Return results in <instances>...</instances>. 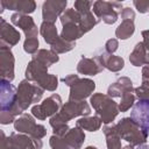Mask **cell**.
Returning <instances> with one entry per match:
<instances>
[{"label": "cell", "mask_w": 149, "mask_h": 149, "mask_svg": "<svg viewBox=\"0 0 149 149\" xmlns=\"http://www.w3.org/2000/svg\"><path fill=\"white\" fill-rule=\"evenodd\" d=\"M135 93L140 100H149V87L148 86L142 84L140 87L135 88Z\"/></svg>", "instance_id": "32"}, {"label": "cell", "mask_w": 149, "mask_h": 149, "mask_svg": "<svg viewBox=\"0 0 149 149\" xmlns=\"http://www.w3.org/2000/svg\"><path fill=\"white\" fill-rule=\"evenodd\" d=\"M123 149H133V146H132V144H130V146L128 144V146H126V147H125Z\"/></svg>", "instance_id": "39"}, {"label": "cell", "mask_w": 149, "mask_h": 149, "mask_svg": "<svg viewBox=\"0 0 149 149\" xmlns=\"http://www.w3.org/2000/svg\"><path fill=\"white\" fill-rule=\"evenodd\" d=\"M142 81H143V85L149 87V65L144 66L142 70Z\"/></svg>", "instance_id": "36"}, {"label": "cell", "mask_w": 149, "mask_h": 149, "mask_svg": "<svg viewBox=\"0 0 149 149\" xmlns=\"http://www.w3.org/2000/svg\"><path fill=\"white\" fill-rule=\"evenodd\" d=\"M85 149H97L95 147H87V148H85Z\"/></svg>", "instance_id": "40"}, {"label": "cell", "mask_w": 149, "mask_h": 149, "mask_svg": "<svg viewBox=\"0 0 149 149\" xmlns=\"http://www.w3.org/2000/svg\"><path fill=\"white\" fill-rule=\"evenodd\" d=\"M41 34L42 36L44 37V41L50 44V45H54L57 41H58V35H57V29H56V26L51 22H44L41 24Z\"/></svg>", "instance_id": "19"}, {"label": "cell", "mask_w": 149, "mask_h": 149, "mask_svg": "<svg viewBox=\"0 0 149 149\" xmlns=\"http://www.w3.org/2000/svg\"><path fill=\"white\" fill-rule=\"evenodd\" d=\"M122 8L121 2H108V1H95L93 3V13L101 19L105 23L112 24L118 20V13Z\"/></svg>", "instance_id": "9"}, {"label": "cell", "mask_w": 149, "mask_h": 149, "mask_svg": "<svg viewBox=\"0 0 149 149\" xmlns=\"http://www.w3.org/2000/svg\"><path fill=\"white\" fill-rule=\"evenodd\" d=\"M133 91V83L127 77L119 78L114 84L108 87V97H122L126 93H132Z\"/></svg>", "instance_id": "16"}, {"label": "cell", "mask_w": 149, "mask_h": 149, "mask_svg": "<svg viewBox=\"0 0 149 149\" xmlns=\"http://www.w3.org/2000/svg\"><path fill=\"white\" fill-rule=\"evenodd\" d=\"M102 66L97 62L95 58H87L83 57L81 61L77 65V71L81 74H88V76H94L99 72L102 71Z\"/></svg>", "instance_id": "18"}, {"label": "cell", "mask_w": 149, "mask_h": 149, "mask_svg": "<svg viewBox=\"0 0 149 149\" xmlns=\"http://www.w3.org/2000/svg\"><path fill=\"white\" fill-rule=\"evenodd\" d=\"M76 43L74 42H69V41H65L63 38H58V41L51 45V50L55 51L56 54H63V52H68L70 50H72L74 48Z\"/></svg>", "instance_id": "28"}, {"label": "cell", "mask_w": 149, "mask_h": 149, "mask_svg": "<svg viewBox=\"0 0 149 149\" xmlns=\"http://www.w3.org/2000/svg\"><path fill=\"white\" fill-rule=\"evenodd\" d=\"M3 7L10 10H16L20 14L33 13L36 8L35 1L31 0H10V1H0Z\"/></svg>", "instance_id": "17"}, {"label": "cell", "mask_w": 149, "mask_h": 149, "mask_svg": "<svg viewBox=\"0 0 149 149\" xmlns=\"http://www.w3.org/2000/svg\"><path fill=\"white\" fill-rule=\"evenodd\" d=\"M116 132L119 136L127 142H129L132 146H141L147 141L148 134L144 132L136 122L132 120V118H125L120 120L118 125H115Z\"/></svg>", "instance_id": "3"}, {"label": "cell", "mask_w": 149, "mask_h": 149, "mask_svg": "<svg viewBox=\"0 0 149 149\" xmlns=\"http://www.w3.org/2000/svg\"><path fill=\"white\" fill-rule=\"evenodd\" d=\"M63 83L70 86V99L69 100H84L94 90L95 83L91 79L79 78L77 74H70L62 79Z\"/></svg>", "instance_id": "5"}, {"label": "cell", "mask_w": 149, "mask_h": 149, "mask_svg": "<svg viewBox=\"0 0 149 149\" xmlns=\"http://www.w3.org/2000/svg\"><path fill=\"white\" fill-rule=\"evenodd\" d=\"M91 6H93V2H91V1H83V0H81V1H76V2H74V9H76L79 14L90 12Z\"/></svg>", "instance_id": "31"}, {"label": "cell", "mask_w": 149, "mask_h": 149, "mask_svg": "<svg viewBox=\"0 0 149 149\" xmlns=\"http://www.w3.org/2000/svg\"><path fill=\"white\" fill-rule=\"evenodd\" d=\"M90 113H91L90 106L84 100H80V101L69 100L65 104V106L62 107L61 112L57 113L56 115H54L50 119V125L55 129V128H57L59 126L66 125L68 121H70L71 119L76 118V116H79V115H88Z\"/></svg>", "instance_id": "2"}, {"label": "cell", "mask_w": 149, "mask_h": 149, "mask_svg": "<svg viewBox=\"0 0 149 149\" xmlns=\"http://www.w3.org/2000/svg\"><path fill=\"white\" fill-rule=\"evenodd\" d=\"M85 135L79 127L70 129L64 136L52 135L50 137V146L52 149H80Z\"/></svg>", "instance_id": "7"}, {"label": "cell", "mask_w": 149, "mask_h": 149, "mask_svg": "<svg viewBox=\"0 0 149 149\" xmlns=\"http://www.w3.org/2000/svg\"><path fill=\"white\" fill-rule=\"evenodd\" d=\"M10 21H12L13 24L17 26L19 28H21L24 31L27 38L37 36V27H36V24L34 23V20L30 16L23 15V14H20V13H15L10 16Z\"/></svg>", "instance_id": "13"}, {"label": "cell", "mask_w": 149, "mask_h": 149, "mask_svg": "<svg viewBox=\"0 0 149 149\" xmlns=\"http://www.w3.org/2000/svg\"><path fill=\"white\" fill-rule=\"evenodd\" d=\"M0 73L1 79L12 81L14 79V56L9 47H0Z\"/></svg>", "instance_id": "11"}, {"label": "cell", "mask_w": 149, "mask_h": 149, "mask_svg": "<svg viewBox=\"0 0 149 149\" xmlns=\"http://www.w3.org/2000/svg\"><path fill=\"white\" fill-rule=\"evenodd\" d=\"M0 37L1 44L10 48L20 41V33L5 19H0Z\"/></svg>", "instance_id": "14"}, {"label": "cell", "mask_w": 149, "mask_h": 149, "mask_svg": "<svg viewBox=\"0 0 149 149\" xmlns=\"http://www.w3.org/2000/svg\"><path fill=\"white\" fill-rule=\"evenodd\" d=\"M62 106V99L58 94H52L47 98L41 105H36L31 108V113L40 120L47 119V116H51L58 112Z\"/></svg>", "instance_id": "10"}, {"label": "cell", "mask_w": 149, "mask_h": 149, "mask_svg": "<svg viewBox=\"0 0 149 149\" xmlns=\"http://www.w3.org/2000/svg\"><path fill=\"white\" fill-rule=\"evenodd\" d=\"M130 118L144 132L149 133V100H139L133 107Z\"/></svg>", "instance_id": "12"}, {"label": "cell", "mask_w": 149, "mask_h": 149, "mask_svg": "<svg viewBox=\"0 0 149 149\" xmlns=\"http://www.w3.org/2000/svg\"><path fill=\"white\" fill-rule=\"evenodd\" d=\"M65 7L66 1H45L42 6V16L44 22L54 23Z\"/></svg>", "instance_id": "15"}, {"label": "cell", "mask_w": 149, "mask_h": 149, "mask_svg": "<svg viewBox=\"0 0 149 149\" xmlns=\"http://www.w3.org/2000/svg\"><path fill=\"white\" fill-rule=\"evenodd\" d=\"M133 3L140 13H147L149 10V1L148 0H134Z\"/></svg>", "instance_id": "33"}, {"label": "cell", "mask_w": 149, "mask_h": 149, "mask_svg": "<svg viewBox=\"0 0 149 149\" xmlns=\"http://www.w3.org/2000/svg\"><path fill=\"white\" fill-rule=\"evenodd\" d=\"M146 57H147V50L143 45V42H139L134 50L132 51L129 56V61L134 66H140L146 64Z\"/></svg>", "instance_id": "21"}, {"label": "cell", "mask_w": 149, "mask_h": 149, "mask_svg": "<svg viewBox=\"0 0 149 149\" xmlns=\"http://www.w3.org/2000/svg\"><path fill=\"white\" fill-rule=\"evenodd\" d=\"M0 87H1L0 122L2 125H8V123L15 121V116L21 114L22 111L17 105V93L15 91V87L10 84V81L6 80V79H1Z\"/></svg>", "instance_id": "1"}, {"label": "cell", "mask_w": 149, "mask_h": 149, "mask_svg": "<svg viewBox=\"0 0 149 149\" xmlns=\"http://www.w3.org/2000/svg\"><path fill=\"white\" fill-rule=\"evenodd\" d=\"M81 35H83V31L80 30L79 26L72 23V24L64 26V28L62 30V34H61V38H63L65 41H69V42H74V40L79 38Z\"/></svg>", "instance_id": "24"}, {"label": "cell", "mask_w": 149, "mask_h": 149, "mask_svg": "<svg viewBox=\"0 0 149 149\" xmlns=\"http://www.w3.org/2000/svg\"><path fill=\"white\" fill-rule=\"evenodd\" d=\"M118 47H119L118 41H116L115 38H111V40H108V41L106 42V44H105V51H106L107 54L112 55V54L118 49Z\"/></svg>", "instance_id": "34"}, {"label": "cell", "mask_w": 149, "mask_h": 149, "mask_svg": "<svg viewBox=\"0 0 149 149\" xmlns=\"http://www.w3.org/2000/svg\"><path fill=\"white\" fill-rule=\"evenodd\" d=\"M142 36H143V45H144L146 50L149 52V29L148 30H143L142 31Z\"/></svg>", "instance_id": "37"}, {"label": "cell", "mask_w": 149, "mask_h": 149, "mask_svg": "<svg viewBox=\"0 0 149 149\" xmlns=\"http://www.w3.org/2000/svg\"><path fill=\"white\" fill-rule=\"evenodd\" d=\"M61 22L63 26H66V24H78L79 26V22H80V14L73 9V8H70V9H66L62 15H61Z\"/></svg>", "instance_id": "27"}, {"label": "cell", "mask_w": 149, "mask_h": 149, "mask_svg": "<svg viewBox=\"0 0 149 149\" xmlns=\"http://www.w3.org/2000/svg\"><path fill=\"white\" fill-rule=\"evenodd\" d=\"M17 105L23 112L33 102L40 101L43 94V88L38 85H34L30 80H22L17 87Z\"/></svg>", "instance_id": "6"}, {"label": "cell", "mask_w": 149, "mask_h": 149, "mask_svg": "<svg viewBox=\"0 0 149 149\" xmlns=\"http://www.w3.org/2000/svg\"><path fill=\"white\" fill-rule=\"evenodd\" d=\"M98 19H95L93 16V14L91 12L87 13H83L80 14V22H79V28L83 31V34L90 31L97 23H98Z\"/></svg>", "instance_id": "25"}, {"label": "cell", "mask_w": 149, "mask_h": 149, "mask_svg": "<svg viewBox=\"0 0 149 149\" xmlns=\"http://www.w3.org/2000/svg\"><path fill=\"white\" fill-rule=\"evenodd\" d=\"M134 100H135V95L133 93H126V94H123L121 97V102L119 104V111L120 112L128 111L133 106Z\"/></svg>", "instance_id": "29"}, {"label": "cell", "mask_w": 149, "mask_h": 149, "mask_svg": "<svg viewBox=\"0 0 149 149\" xmlns=\"http://www.w3.org/2000/svg\"><path fill=\"white\" fill-rule=\"evenodd\" d=\"M104 133L107 139L108 149H121V137L119 136L115 126H106L104 128Z\"/></svg>", "instance_id": "20"}, {"label": "cell", "mask_w": 149, "mask_h": 149, "mask_svg": "<svg viewBox=\"0 0 149 149\" xmlns=\"http://www.w3.org/2000/svg\"><path fill=\"white\" fill-rule=\"evenodd\" d=\"M33 59L40 62L41 64L45 65L47 68H49L51 64L58 62V56L55 51L52 50H45V49H41L38 50V52L33 56Z\"/></svg>", "instance_id": "22"}, {"label": "cell", "mask_w": 149, "mask_h": 149, "mask_svg": "<svg viewBox=\"0 0 149 149\" xmlns=\"http://www.w3.org/2000/svg\"><path fill=\"white\" fill-rule=\"evenodd\" d=\"M37 48H38V40H37V37L26 38L24 44H23V49H24L26 52H28V54H35L37 51Z\"/></svg>", "instance_id": "30"}, {"label": "cell", "mask_w": 149, "mask_h": 149, "mask_svg": "<svg viewBox=\"0 0 149 149\" xmlns=\"http://www.w3.org/2000/svg\"><path fill=\"white\" fill-rule=\"evenodd\" d=\"M14 128L17 132L28 134L34 140H41L47 134L44 126L36 125L35 120L29 114H26V113L21 114V116L14 121Z\"/></svg>", "instance_id": "8"}, {"label": "cell", "mask_w": 149, "mask_h": 149, "mask_svg": "<svg viewBox=\"0 0 149 149\" xmlns=\"http://www.w3.org/2000/svg\"><path fill=\"white\" fill-rule=\"evenodd\" d=\"M121 17H122V21H134V17H135V13L133 9H130L129 7H126L122 9L121 12Z\"/></svg>", "instance_id": "35"}, {"label": "cell", "mask_w": 149, "mask_h": 149, "mask_svg": "<svg viewBox=\"0 0 149 149\" xmlns=\"http://www.w3.org/2000/svg\"><path fill=\"white\" fill-rule=\"evenodd\" d=\"M137 149H149V147H148V146H146V144H141V146H139V147H137Z\"/></svg>", "instance_id": "38"}, {"label": "cell", "mask_w": 149, "mask_h": 149, "mask_svg": "<svg viewBox=\"0 0 149 149\" xmlns=\"http://www.w3.org/2000/svg\"><path fill=\"white\" fill-rule=\"evenodd\" d=\"M134 30H135V27H134L133 21H122L121 24L116 28L115 35L118 38L127 40L128 37H130L134 34Z\"/></svg>", "instance_id": "26"}, {"label": "cell", "mask_w": 149, "mask_h": 149, "mask_svg": "<svg viewBox=\"0 0 149 149\" xmlns=\"http://www.w3.org/2000/svg\"><path fill=\"white\" fill-rule=\"evenodd\" d=\"M91 105L95 109L97 116H99L104 123H111L119 113V106L116 102L113 101L111 97L102 93H97L91 97Z\"/></svg>", "instance_id": "4"}, {"label": "cell", "mask_w": 149, "mask_h": 149, "mask_svg": "<svg viewBox=\"0 0 149 149\" xmlns=\"http://www.w3.org/2000/svg\"><path fill=\"white\" fill-rule=\"evenodd\" d=\"M76 127H79L80 129L90 130V132H95L100 128L101 126V120L98 116H86L81 118L77 121Z\"/></svg>", "instance_id": "23"}]
</instances>
